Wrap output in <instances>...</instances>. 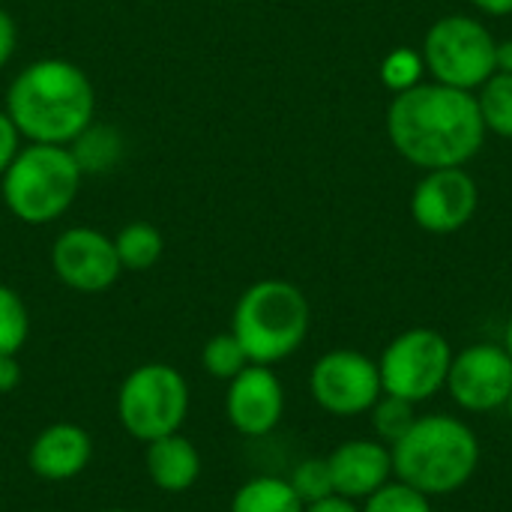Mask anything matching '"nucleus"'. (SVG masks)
<instances>
[{
	"label": "nucleus",
	"instance_id": "1",
	"mask_svg": "<svg viewBox=\"0 0 512 512\" xmlns=\"http://www.w3.org/2000/svg\"><path fill=\"white\" fill-rule=\"evenodd\" d=\"M387 135L396 153L417 168H462L483 147L486 123L468 90L420 81L390 102Z\"/></svg>",
	"mask_w": 512,
	"mask_h": 512
},
{
	"label": "nucleus",
	"instance_id": "2",
	"mask_svg": "<svg viewBox=\"0 0 512 512\" xmlns=\"http://www.w3.org/2000/svg\"><path fill=\"white\" fill-rule=\"evenodd\" d=\"M3 111L24 141L69 147L96 120V90L78 63L42 57L12 78Z\"/></svg>",
	"mask_w": 512,
	"mask_h": 512
},
{
	"label": "nucleus",
	"instance_id": "3",
	"mask_svg": "<svg viewBox=\"0 0 512 512\" xmlns=\"http://www.w3.org/2000/svg\"><path fill=\"white\" fill-rule=\"evenodd\" d=\"M396 480L441 498L459 492L480 465V441L474 429L450 414L417 417L411 432L390 447Z\"/></svg>",
	"mask_w": 512,
	"mask_h": 512
},
{
	"label": "nucleus",
	"instance_id": "4",
	"mask_svg": "<svg viewBox=\"0 0 512 512\" xmlns=\"http://www.w3.org/2000/svg\"><path fill=\"white\" fill-rule=\"evenodd\" d=\"M312 309L306 294L285 279H261L249 285L231 315V333L243 345L249 363L273 366L288 360L309 336Z\"/></svg>",
	"mask_w": 512,
	"mask_h": 512
},
{
	"label": "nucleus",
	"instance_id": "5",
	"mask_svg": "<svg viewBox=\"0 0 512 512\" xmlns=\"http://www.w3.org/2000/svg\"><path fill=\"white\" fill-rule=\"evenodd\" d=\"M81 177L69 147L27 141L0 177V198L18 222L48 225L75 204Z\"/></svg>",
	"mask_w": 512,
	"mask_h": 512
},
{
	"label": "nucleus",
	"instance_id": "6",
	"mask_svg": "<svg viewBox=\"0 0 512 512\" xmlns=\"http://www.w3.org/2000/svg\"><path fill=\"white\" fill-rule=\"evenodd\" d=\"M189 414V384L168 363L132 369L117 393L120 426L141 444L180 432Z\"/></svg>",
	"mask_w": 512,
	"mask_h": 512
},
{
	"label": "nucleus",
	"instance_id": "7",
	"mask_svg": "<svg viewBox=\"0 0 512 512\" xmlns=\"http://www.w3.org/2000/svg\"><path fill=\"white\" fill-rule=\"evenodd\" d=\"M495 48L498 42L486 24L468 15H447L429 27L420 57L438 84L471 93L495 75Z\"/></svg>",
	"mask_w": 512,
	"mask_h": 512
},
{
	"label": "nucleus",
	"instance_id": "8",
	"mask_svg": "<svg viewBox=\"0 0 512 512\" xmlns=\"http://www.w3.org/2000/svg\"><path fill=\"white\" fill-rule=\"evenodd\" d=\"M453 363L450 342L432 327H414L399 333L381 354V390L387 396L408 399L414 405L438 396L447 387Z\"/></svg>",
	"mask_w": 512,
	"mask_h": 512
},
{
	"label": "nucleus",
	"instance_id": "9",
	"mask_svg": "<svg viewBox=\"0 0 512 512\" xmlns=\"http://www.w3.org/2000/svg\"><path fill=\"white\" fill-rule=\"evenodd\" d=\"M309 390L318 408L336 417L366 414L384 393L378 363L354 348H336L318 357L309 375Z\"/></svg>",
	"mask_w": 512,
	"mask_h": 512
},
{
	"label": "nucleus",
	"instance_id": "10",
	"mask_svg": "<svg viewBox=\"0 0 512 512\" xmlns=\"http://www.w3.org/2000/svg\"><path fill=\"white\" fill-rule=\"evenodd\" d=\"M51 267L54 276L78 294H102L114 288L123 273L114 237L87 225H75L57 234L51 246Z\"/></svg>",
	"mask_w": 512,
	"mask_h": 512
},
{
	"label": "nucleus",
	"instance_id": "11",
	"mask_svg": "<svg viewBox=\"0 0 512 512\" xmlns=\"http://www.w3.org/2000/svg\"><path fill=\"white\" fill-rule=\"evenodd\" d=\"M447 390L453 402L471 414L504 408L512 396V357L501 345H471L453 354Z\"/></svg>",
	"mask_w": 512,
	"mask_h": 512
},
{
	"label": "nucleus",
	"instance_id": "12",
	"mask_svg": "<svg viewBox=\"0 0 512 512\" xmlns=\"http://www.w3.org/2000/svg\"><path fill=\"white\" fill-rule=\"evenodd\" d=\"M477 183L465 168L429 171L411 195V216L429 234H453L477 213Z\"/></svg>",
	"mask_w": 512,
	"mask_h": 512
},
{
	"label": "nucleus",
	"instance_id": "13",
	"mask_svg": "<svg viewBox=\"0 0 512 512\" xmlns=\"http://www.w3.org/2000/svg\"><path fill=\"white\" fill-rule=\"evenodd\" d=\"M225 414L228 423L246 438L270 435L285 414V390L276 372L270 366L249 363L237 378L228 381Z\"/></svg>",
	"mask_w": 512,
	"mask_h": 512
},
{
	"label": "nucleus",
	"instance_id": "14",
	"mask_svg": "<svg viewBox=\"0 0 512 512\" xmlns=\"http://www.w3.org/2000/svg\"><path fill=\"white\" fill-rule=\"evenodd\" d=\"M327 465L333 477V492L348 501H366L393 477L390 447L381 441H366V438L339 444L327 456Z\"/></svg>",
	"mask_w": 512,
	"mask_h": 512
},
{
	"label": "nucleus",
	"instance_id": "15",
	"mask_svg": "<svg viewBox=\"0 0 512 512\" xmlns=\"http://www.w3.org/2000/svg\"><path fill=\"white\" fill-rule=\"evenodd\" d=\"M90 459H93V441L75 423H51L33 438L27 450L30 471L48 483H63L78 477L90 465Z\"/></svg>",
	"mask_w": 512,
	"mask_h": 512
},
{
	"label": "nucleus",
	"instance_id": "16",
	"mask_svg": "<svg viewBox=\"0 0 512 512\" xmlns=\"http://www.w3.org/2000/svg\"><path fill=\"white\" fill-rule=\"evenodd\" d=\"M144 465L150 483L168 495L189 492L201 477V453L180 432L150 441L144 453Z\"/></svg>",
	"mask_w": 512,
	"mask_h": 512
},
{
	"label": "nucleus",
	"instance_id": "17",
	"mask_svg": "<svg viewBox=\"0 0 512 512\" xmlns=\"http://www.w3.org/2000/svg\"><path fill=\"white\" fill-rule=\"evenodd\" d=\"M231 512H306V504L297 498L288 480L255 477L234 492Z\"/></svg>",
	"mask_w": 512,
	"mask_h": 512
},
{
	"label": "nucleus",
	"instance_id": "18",
	"mask_svg": "<svg viewBox=\"0 0 512 512\" xmlns=\"http://www.w3.org/2000/svg\"><path fill=\"white\" fill-rule=\"evenodd\" d=\"M81 174H105L111 171L120 156H123V141H120V132L111 129V126H102V123H90L72 144H69Z\"/></svg>",
	"mask_w": 512,
	"mask_h": 512
},
{
	"label": "nucleus",
	"instance_id": "19",
	"mask_svg": "<svg viewBox=\"0 0 512 512\" xmlns=\"http://www.w3.org/2000/svg\"><path fill=\"white\" fill-rule=\"evenodd\" d=\"M114 249H117L123 270L141 273V270H150L159 264V258L165 252V237L150 222H129L114 234Z\"/></svg>",
	"mask_w": 512,
	"mask_h": 512
},
{
	"label": "nucleus",
	"instance_id": "20",
	"mask_svg": "<svg viewBox=\"0 0 512 512\" xmlns=\"http://www.w3.org/2000/svg\"><path fill=\"white\" fill-rule=\"evenodd\" d=\"M480 117L486 123V132L492 129L501 138H512V75L495 72L477 96Z\"/></svg>",
	"mask_w": 512,
	"mask_h": 512
},
{
	"label": "nucleus",
	"instance_id": "21",
	"mask_svg": "<svg viewBox=\"0 0 512 512\" xmlns=\"http://www.w3.org/2000/svg\"><path fill=\"white\" fill-rule=\"evenodd\" d=\"M201 366L210 378L231 381L249 366V357H246L243 345L237 342V336L228 330V333H216L207 339V345L201 351Z\"/></svg>",
	"mask_w": 512,
	"mask_h": 512
},
{
	"label": "nucleus",
	"instance_id": "22",
	"mask_svg": "<svg viewBox=\"0 0 512 512\" xmlns=\"http://www.w3.org/2000/svg\"><path fill=\"white\" fill-rule=\"evenodd\" d=\"M414 408L417 405L408 402V399L381 393V399L372 405V426H375V435L381 438V444L393 447L396 441H402L411 432V426L417 423Z\"/></svg>",
	"mask_w": 512,
	"mask_h": 512
},
{
	"label": "nucleus",
	"instance_id": "23",
	"mask_svg": "<svg viewBox=\"0 0 512 512\" xmlns=\"http://www.w3.org/2000/svg\"><path fill=\"white\" fill-rule=\"evenodd\" d=\"M30 336V315L18 291L0 285V354H18Z\"/></svg>",
	"mask_w": 512,
	"mask_h": 512
},
{
	"label": "nucleus",
	"instance_id": "24",
	"mask_svg": "<svg viewBox=\"0 0 512 512\" xmlns=\"http://www.w3.org/2000/svg\"><path fill=\"white\" fill-rule=\"evenodd\" d=\"M291 489L297 492V498L309 507V504H318L324 498H333V477H330V465L327 459H303L291 477H288Z\"/></svg>",
	"mask_w": 512,
	"mask_h": 512
},
{
	"label": "nucleus",
	"instance_id": "25",
	"mask_svg": "<svg viewBox=\"0 0 512 512\" xmlns=\"http://www.w3.org/2000/svg\"><path fill=\"white\" fill-rule=\"evenodd\" d=\"M360 512H432V498H426L423 492L396 480V483H387L378 492H372Z\"/></svg>",
	"mask_w": 512,
	"mask_h": 512
},
{
	"label": "nucleus",
	"instance_id": "26",
	"mask_svg": "<svg viewBox=\"0 0 512 512\" xmlns=\"http://www.w3.org/2000/svg\"><path fill=\"white\" fill-rule=\"evenodd\" d=\"M423 57L411 48H396L393 54H387L384 66H381V78L384 84L393 90V93H402V90H411L420 84V75H423Z\"/></svg>",
	"mask_w": 512,
	"mask_h": 512
},
{
	"label": "nucleus",
	"instance_id": "27",
	"mask_svg": "<svg viewBox=\"0 0 512 512\" xmlns=\"http://www.w3.org/2000/svg\"><path fill=\"white\" fill-rule=\"evenodd\" d=\"M21 147H24V144H21L18 126L12 123V117H9L6 111H0V177H3V171L12 165V159L18 156Z\"/></svg>",
	"mask_w": 512,
	"mask_h": 512
},
{
	"label": "nucleus",
	"instance_id": "28",
	"mask_svg": "<svg viewBox=\"0 0 512 512\" xmlns=\"http://www.w3.org/2000/svg\"><path fill=\"white\" fill-rule=\"evenodd\" d=\"M15 45H18V27L12 21V15L0 6V69L12 60Z\"/></svg>",
	"mask_w": 512,
	"mask_h": 512
},
{
	"label": "nucleus",
	"instance_id": "29",
	"mask_svg": "<svg viewBox=\"0 0 512 512\" xmlns=\"http://www.w3.org/2000/svg\"><path fill=\"white\" fill-rule=\"evenodd\" d=\"M21 384V363L18 354H0V396L12 393Z\"/></svg>",
	"mask_w": 512,
	"mask_h": 512
},
{
	"label": "nucleus",
	"instance_id": "30",
	"mask_svg": "<svg viewBox=\"0 0 512 512\" xmlns=\"http://www.w3.org/2000/svg\"><path fill=\"white\" fill-rule=\"evenodd\" d=\"M306 512H360V510L354 507V501L333 495V498H324V501H318V504H309Z\"/></svg>",
	"mask_w": 512,
	"mask_h": 512
},
{
	"label": "nucleus",
	"instance_id": "31",
	"mask_svg": "<svg viewBox=\"0 0 512 512\" xmlns=\"http://www.w3.org/2000/svg\"><path fill=\"white\" fill-rule=\"evenodd\" d=\"M495 72L512 75V39L498 42V48H495Z\"/></svg>",
	"mask_w": 512,
	"mask_h": 512
},
{
	"label": "nucleus",
	"instance_id": "32",
	"mask_svg": "<svg viewBox=\"0 0 512 512\" xmlns=\"http://www.w3.org/2000/svg\"><path fill=\"white\" fill-rule=\"evenodd\" d=\"M477 9H483L486 15H510L512 0H471Z\"/></svg>",
	"mask_w": 512,
	"mask_h": 512
},
{
	"label": "nucleus",
	"instance_id": "33",
	"mask_svg": "<svg viewBox=\"0 0 512 512\" xmlns=\"http://www.w3.org/2000/svg\"><path fill=\"white\" fill-rule=\"evenodd\" d=\"M504 348H507V354L512 357V318L510 324H507V333H504Z\"/></svg>",
	"mask_w": 512,
	"mask_h": 512
},
{
	"label": "nucleus",
	"instance_id": "34",
	"mask_svg": "<svg viewBox=\"0 0 512 512\" xmlns=\"http://www.w3.org/2000/svg\"><path fill=\"white\" fill-rule=\"evenodd\" d=\"M507 408H510V420H512V396H510V402H507Z\"/></svg>",
	"mask_w": 512,
	"mask_h": 512
},
{
	"label": "nucleus",
	"instance_id": "35",
	"mask_svg": "<svg viewBox=\"0 0 512 512\" xmlns=\"http://www.w3.org/2000/svg\"><path fill=\"white\" fill-rule=\"evenodd\" d=\"M105 512H126V510H105Z\"/></svg>",
	"mask_w": 512,
	"mask_h": 512
}]
</instances>
